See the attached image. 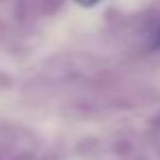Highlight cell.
Instances as JSON below:
<instances>
[{
	"mask_svg": "<svg viewBox=\"0 0 160 160\" xmlns=\"http://www.w3.org/2000/svg\"><path fill=\"white\" fill-rule=\"evenodd\" d=\"M151 48H160V29L156 31V35H153V40H151Z\"/></svg>",
	"mask_w": 160,
	"mask_h": 160,
	"instance_id": "1",
	"label": "cell"
},
{
	"mask_svg": "<svg viewBox=\"0 0 160 160\" xmlns=\"http://www.w3.org/2000/svg\"><path fill=\"white\" fill-rule=\"evenodd\" d=\"M79 5H86V7H92V5H97L99 0H77Z\"/></svg>",
	"mask_w": 160,
	"mask_h": 160,
	"instance_id": "2",
	"label": "cell"
}]
</instances>
